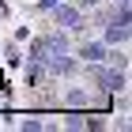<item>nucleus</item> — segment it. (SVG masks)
<instances>
[{
	"instance_id": "20e7f679",
	"label": "nucleus",
	"mask_w": 132,
	"mask_h": 132,
	"mask_svg": "<svg viewBox=\"0 0 132 132\" xmlns=\"http://www.w3.org/2000/svg\"><path fill=\"white\" fill-rule=\"evenodd\" d=\"M79 57L83 61H106V57H110V45H106V42H83L79 45Z\"/></svg>"
},
{
	"instance_id": "7ed1b4c3",
	"label": "nucleus",
	"mask_w": 132,
	"mask_h": 132,
	"mask_svg": "<svg viewBox=\"0 0 132 132\" xmlns=\"http://www.w3.org/2000/svg\"><path fill=\"white\" fill-rule=\"evenodd\" d=\"M42 42H45L49 57H57V53H68V49H72V38H68V30H49V34H42Z\"/></svg>"
},
{
	"instance_id": "9d476101",
	"label": "nucleus",
	"mask_w": 132,
	"mask_h": 132,
	"mask_svg": "<svg viewBox=\"0 0 132 132\" xmlns=\"http://www.w3.org/2000/svg\"><path fill=\"white\" fill-rule=\"evenodd\" d=\"M94 4H98V0H76V8H79V11H91Z\"/></svg>"
},
{
	"instance_id": "f8f14e48",
	"label": "nucleus",
	"mask_w": 132,
	"mask_h": 132,
	"mask_svg": "<svg viewBox=\"0 0 132 132\" xmlns=\"http://www.w3.org/2000/svg\"><path fill=\"white\" fill-rule=\"evenodd\" d=\"M0 19H8V4L4 0H0Z\"/></svg>"
},
{
	"instance_id": "39448f33",
	"label": "nucleus",
	"mask_w": 132,
	"mask_h": 132,
	"mask_svg": "<svg viewBox=\"0 0 132 132\" xmlns=\"http://www.w3.org/2000/svg\"><path fill=\"white\" fill-rule=\"evenodd\" d=\"M125 42H128V23L110 19L106 23V45H125Z\"/></svg>"
},
{
	"instance_id": "423d86ee",
	"label": "nucleus",
	"mask_w": 132,
	"mask_h": 132,
	"mask_svg": "<svg viewBox=\"0 0 132 132\" xmlns=\"http://www.w3.org/2000/svg\"><path fill=\"white\" fill-rule=\"evenodd\" d=\"M91 91H83V87H68V91H64V106H72V110H87V106H91Z\"/></svg>"
},
{
	"instance_id": "9b49d317",
	"label": "nucleus",
	"mask_w": 132,
	"mask_h": 132,
	"mask_svg": "<svg viewBox=\"0 0 132 132\" xmlns=\"http://www.w3.org/2000/svg\"><path fill=\"white\" fill-rule=\"evenodd\" d=\"M53 4H61V0H38V8H42V11H49Z\"/></svg>"
},
{
	"instance_id": "1a4fd4ad",
	"label": "nucleus",
	"mask_w": 132,
	"mask_h": 132,
	"mask_svg": "<svg viewBox=\"0 0 132 132\" xmlns=\"http://www.w3.org/2000/svg\"><path fill=\"white\" fill-rule=\"evenodd\" d=\"M23 57H19V49H15V45H8V64H19Z\"/></svg>"
},
{
	"instance_id": "0eeeda50",
	"label": "nucleus",
	"mask_w": 132,
	"mask_h": 132,
	"mask_svg": "<svg viewBox=\"0 0 132 132\" xmlns=\"http://www.w3.org/2000/svg\"><path fill=\"white\" fill-rule=\"evenodd\" d=\"M27 61H38V64H45V61H49V49H45V42H42V38H34V42H30Z\"/></svg>"
},
{
	"instance_id": "6e6552de",
	"label": "nucleus",
	"mask_w": 132,
	"mask_h": 132,
	"mask_svg": "<svg viewBox=\"0 0 132 132\" xmlns=\"http://www.w3.org/2000/svg\"><path fill=\"white\" fill-rule=\"evenodd\" d=\"M110 19H113V8H102V11H94V23H98V27H106Z\"/></svg>"
},
{
	"instance_id": "f257e3e1",
	"label": "nucleus",
	"mask_w": 132,
	"mask_h": 132,
	"mask_svg": "<svg viewBox=\"0 0 132 132\" xmlns=\"http://www.w3.org/2000/svg\"><path fill=\"white\" fill-rule=\"evenodd\" d=\"M83 76L91 83H98V91H106V94H117V91H125L128 87V76H125L121 68H106L102 61H83Z\"/></svg>"
},
{
	"instance_id": "f03ea898",
	"label": "nucleus",
	"mask_w": 132,
	"mask_h": 132,
	"mask_svg": "<svg viewBox=\"0 0 132 132\" xmlns=\"http://www.w3.org/2000/svg\"><path fill=\"white\" fill-rule=\"evenodd\" d=\"M53 23L61 27V30H68V34H79L83 27H87V19H83V11L76 8V4H53Z\"/></svg>"
}]
</instances>
